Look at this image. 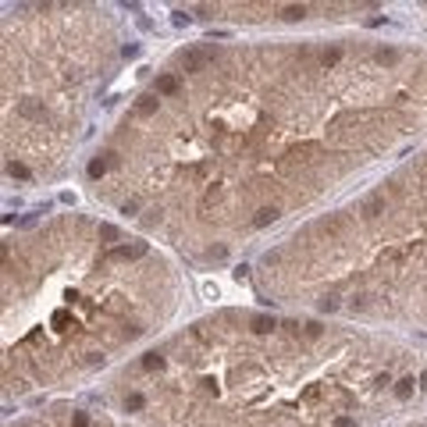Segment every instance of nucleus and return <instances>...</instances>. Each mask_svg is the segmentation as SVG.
Listing matches in <instances>:
<instances>
[{"mask_svg":"<svg viewBox=\"0 0 427 427\" xmlns=\"http://www.w3.org/2000/svg\"><path fill=\"white\" fill-rule=\"evenodd\" d=\"M135 114H139V118H150V114H157V96H143L139 103H135Z\"/></svg>","mask_w":427,"mask_h":427,"instance_id":"obj_5","label":"nucleus"},{"mask_svg":"<svg viewBox=\"0 0 427 427\" xmlns=\"http://www.w3.org/2000/svg\"><path fill=\"white\" fill-rule=\"evenodd\" d=\"M143 367H146V370H160V367H164V356H160V353H146V356H143Z\"/></svg>","mask_w":427,"mask_h":427,"instance_id":"obj_9","label":"nucleus"},{"mask_svg":"<svg viewBox=\"0 0 427 427\" xmlns=\"http://www.w3.org/2000/svg\"><path fill=\"white\" fill-rule=\"evenodd\" d=\"M338 57H342V50H324V54H320V64H324V68H335V64H338Z\"/></svg>","mask_w":427,"mask_h":427,"instance_id":"obj_10","label":"nucleus"},{"mask_svg":"<svg viewBox=\"0 0 427 427\" xmlns=\"http://www.w3.org/2000/svg\"><path fill=\"white\" fill-rule=\"evenodd\" d=\"M139 256H146V242H132V246H118V249H111V256H107V260H139Z\"/></svg>","mask_w":427,"mask_h":427,"instance_id":"obj_2","label":"nucleus"},{"mask_svg":"<svg viewBox=\"0 0 427 427\" xmlns=\"http://www.w3.org/2000/svg\"><path fill=\"white\" fill-rule=\"evenodd\" d=\"M178 89H182V82L175 79V75H160V79H157V93L160 96H175Z\"/></svg>","mask_w":427,"mask_h":427,"instance_id":"obj_3","label":"nucleus"},{"mask_svg":"<svg viewBox=\"0 0 427 427\" xmlns=\"http://www.w3.org/2000/svg\"><path fill=\"white\" fill-rule=\"evenodd\" d=\"M335 427H356V420H353V417H338V420H335Z\"/></svg>","mask_w":427,"mask_h":427,"instance_id":"obj_18","label":"nucleus"},{"mask_svg":"<svg viewBox=\"0 0 427 427\" xmlns=\"http://www.w3.org/2000/svg\"><path fill=\"white\" fill-rule=\"evenodd\" d=\"M303 14H306V7H303V4H288V7H281V18H285V22H299Z\"/></svg>","mask_w":427,"mask_h":427,"instance_id":"obj_6","label":"nucleus"},{"mask_svg":"<svg viewBox=\"0 0 427 427\" xmlns=\"http://www.w3.org/2000/svg\"><path fill=\"white\" fill-rule=\"evenodd\" d=\"M75 427H89V417H86V413H79V417H75Z\"/></svg>","mask_w":427,"mask_h":427,"instance_id":"obj_20","label":"nucleus"},{"mask_svg":"<svg viewBox=\"0 0 427 427\" xmlns=\"http://www.w3.org/2000/svg\"><path fill=\"white\" fill-rule=\"evenodd\" d=\"M335 306H338V299H335V296H328V299H320V310H335Z\"/></svg>","mask_w":427,"mask_h":427,"instance_id":"obj_16","label":"nucleus"},{"mask_svg":"<svg viewBox=\"0 0 427 427\" xmlns=\"http://www.w3.org/2000/svg\"><path fill=\"white\" fill-rule=\"evenodd\" d=\"M175 25H189V14L185 11H175Z\"/></svg>","mask_w":427,"mask_h":427,"instance_id":"obj_19","label":"nucleus"},{"mask_svg":"<svg viewBox=\"0 0 427 427\" xmlns=\"http://www.w3.org/2000/svg\"><path fill=\"white\" fill-rule=\"evenodd\" d=\"M22 114H25V118H43V111H39L36 103H29V100L22 103Z\"/></svg>","mask_w":427,"mask_h":427,"instance_id":"obj_14","label":"nucleus"},{"mask_svg":"<svg viewBox=\"0 0 427 427\" xmlns=\"http://www.w3.org/2000/svg\"><path fill=\"white\" fill-rule=\"evenodd\" d=\"M409 392H413V377H402L399 385H395V395H399V399H409Z\"/></svg>","mask_w":427,"mask_h":427,"instance_id":"obj_12","label":"nucleus"},{"mask_svg":"<svg viewBox=\"0 0 427 427\" xmlns=\"http://www.w3.org/2000/svg\"><path fill=\"white\" fill-rule=\"evenodd\" d=\"M253 331H260V335H267V331H274V317H267V313H260V317H253Z\"/></svg>","mask_w":427,"mask_h":427,"instance_id":"obj_8","label":"nucleus"},{"mask_svg":"<svg viewBox=\"0 0 427 427\" xmlns=\"http://www.w3.org/2000/svg\"><path fill=\"white\" fill-rule=\"evenodd\" d=\"M7 175H11V178H29V167L18 164V160H11V164H7Z\"/></svg>","mask_w":427,"mask_h":427,"instance_id":"obj_13","label":"nucleus"},{"mask_svg":"<svg viewBox=\"0 0 427 427\" xmlns=\"http://www.w3.org/2000/svg\"><path fill=\"white\" fill-rule=\"evenodd\" d=\"M420 388H427V370H424V374H420Z\"/></svg>","mask_w":427,"mask_h":427,"instance_id":"obj_21","label":"nucleus"},{"mask_svg":"<svg viewBox=\"0 0 427 427\" xmlns=\"http://www.w3.org/2000/svg\"><path fill=\"white\" fill-rule=\"evenodd\" d=\"M103 171H107V160H103V157L89 160V178H103Z\"/></svg>","mask_w":427,"mask_h":427,"instance_id":"obj_11","label":"nucleus"},{"mask_svg":"<svg viewBox=\"0 0 427 427\" xmlns=\"http://www.w3.org/2000/svg\"><path fill=\"white\" fill-rule=\"evenodd\" d=\"M274 221H278V207H260V210H256V217H253L256 228H267V224H274Z\"/></svg>","mask_w":427,"mask_h":427,"instance_id":"obj_4","label":"nucleus"},{"mask_svg":"<svg viewBox=\"0 0 427 427\" xmlns=\"http://www.w3.org/2000/svg\"><path fill=\"white\" fill-rule=\"evenodd\" d=\"M210 61V50H185L182 54V68L185 71H203Z\"/></svg>","mask_w":427,"mask_h":427,"instance_id":"obj_1","label":"nucleus"},{"mask_svg":"<svg viewBox=\"0 0 427 427\" xmlns=\"http://www.w3.org/2000/svg\"><path fill=\"white\" fill-rule=\"evenodd\" d=\"M381 210H385V200H381V196H370V200L363 203V214H367V217H377Z\"/></svg>","mask_w":427,"mask_h":427,"instance_id":"obj_7","label":"nucleus"},{"mask_svg":"<svg viewBox=\"0 0 427 427\" xmlns=\"http://www.w3.org/2000/svg\"><path fill=\"white\" fill-rule=\"evenodd\" d=\"M100 235H103V239H118V228H111V224H103V228H100Z\"/></svg>","mask_w":427,"mask_h":427,"instance_id":"obj_17","label":"nucleus"},{"mask_svg":"<svg viewBox=\"0 0 427 427\" xmlns=\"http://www.w3.org/2000/svg\"><path fill=\"white\" fill-rule=\"evenodd\" d=\"M125 409H143V395H139V392H132L128 399H125Z\"/></svg>","mask_w":427,"mask_h":427,"instance_id":"obj_15","label":"nucleus"}]
</instances>
